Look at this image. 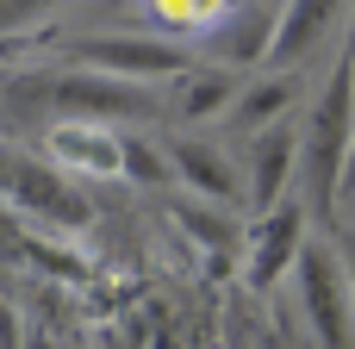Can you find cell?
Returning <instances> with one entry per match:
<instances>
[{
    "label": "cell",
    "mask_w": 355,
    "mask_h": 349,
    "mask_svg": "<svg viewBox=\"0 0 355 349\" xmlns=\"http://www.w3.org/2000/svg\"><path fill=\"white\" fill-rule=\"evenodd\" d=\"M0 194H6L25 219H37V225H50V231H81V225L94 219L87 194H75L69 175H56L50 162H37V156H25V150H6V144H0Z\"/></svg>",
    "instance_id": "obj_5"
},
{
    "label": "cell",
    "mask_w": 355,
    "mask_h": 349,
    "mask_svg": "<svg viewBox=\"0 0 355 349\" xmlns=\"http://www.w3.org/2000/svg\"><path fill=\"white\" fill-rule=\"evenodd\" d=\"M293 281H300V306H306L312 343L355 349V300H349V269L337 256V237H306V250L293 262Z\"/></svg>",
    "instance_id": "obj_3"
},
{
    "label": "cell",
    "mask_w": 355,
    "mask_h": 349,
    "mask_svg": "<svg viewBox=\"0 0 355 349\" xmlns=\"http://www.w3.org/2000/svg\"><path fill=\"white\" fill-rule=\"evenodd\" d=\"M44 156H50L56 175L119 181V175H125V131L81 125V119H50V125H44Z\"/></svg>",
    "instance_id": "obj_6"
},
{
    "label": "cell",
    "mask_w": 355,
    "mask_h": 349,
    "mask_svg": "<svg viewBox=\"0 0 355 349\" xmlns=\"http://www.w3.org/2000/svg\"><path fill=\"white\" fill-rule=\"evenodd\" d=\"M275 19H281V6H231V12H225V25L212 31L206 56H212L218 69H237V75H243L250 62H268Z\"/></svg>",
    "instance_id": "obj_11"
},
{
    "label": "cell",
    "mask_w": 355,
    "mask_h": 349,
    "mask_svg": "<svg viewBox=\"0 0 355 349\" xmlns=\"http://www.w3.org/2000/svg\"><path fill=\"white\" fill-rule=\"evenodd\" d=\"M75 69H94V75H119V81H144V87H168L175 75L193 69V50H175L137 25L125 31H94V37H75Z\"/></svg>",
    "instance_id": "obj_4"
},
{
    "label": "cell",
    "mask_w": 355,
    "mask_h": 349,
    "mask_svg": "<svg viewBox=\"0 0 355 349\" xmlns=\"http://www.w3.org/2000/svg\"><path fill=\"white\" fill-rule=\"evenodd\" d=\"M181 225H187L206 250H218V256H231V250H237V237H243V231H237V219H231L225 206H206V200H200V206H187V212H181Z\"/></svg>",
    "instance_id": "obj_14"
},
{
    "label": "cell",
    "mask_w": 355,
    "mask_h": 349,
    "mask_svg": "<svg viewBox=\"0 0 355 349\" xmlns=\"http://www.w3.org/2000/svg\"><path fill=\"white\" fill-rule=\"evenodd\" d=\"M300 175V131L293 125H268L250 137V156H243V200L250 212H275L287 200V181Z\"/></svg>",
    "instance_id": "obj_9"
},
{
    "label": "cell",
    "mask_w": 355,
    "mask_h": 349,
    "mask_svg": "<svg viewBox=\"0 0 355 349\" xmlns=\"http://www.w3.org/2000/svg\"><path fill=\"white\" fill-rule=\"evenodd\" d=\"M343 187H355V150H349V175H343Z\"/></svg>",
    "instance_id": "obj_16"
},
{
    "label": "cell",
    "mask_w": 355,
    "mask_h": 349,
    "mask_svg": "<svg viewBox=\"0 0 355 349\" xmlns=\"http://www.w3.org/2000/svg\"><path fill=\"white\" fill-rule=\"evenodd\" d=\"M44 100L56 119H81V125H106V131L168 119V87H144V81H119V75H94V69L50 75Z\"/></svg>",
    "instance_id": "obj_2"
},
{
    "label": "cell",
    "mask_w": 355,
    "mask_h": 349,
    "mask_svg": "<svg viewBox=\"0 0 355 349\" xmlns=\"http://www.w3.org/2000/svg\"><path fill=\"white\" fill-rule=\"evenodd\" d=\"M293 100H300V75H268V69H262V75L243 81V94H237V106L225 112V125L256 137V131L281 125V112H287Z\"/></svg>",
    "instance_id": "obj_13"
},
{
    "label": "cell",
    "mask_w": 355,
    "mask_h": 349,
    "mask_svg": "<svg viewBox=\"0 0 355 349\" xmlns=\"http://www.w3.org/2000/svg\"><path fill=\"white\" fill-rule=\"evenodd\" d=\"M355 150V56H337L324 87L306 106V131H300V187H306V219H331L343 200V175H349Z\"/></svg>",
    "instance_id": "obj_1"
},
{
    "label": "cell",
    "mask_w": 355,
    "mask_h": 349,
    "mask_svg": "<svg viewBox=\"0 0 355 349\" xmlns=\"http://www.w3.org/2000/svg\"><path fill=\"white\" fill-rule=\"evenodd\" d=\"M162 156H168V169H175L200 200H212V206H237V200H243V162L231 156L225 137L181 131V137L162 144Z\"/></svg>",
    "instance_id": "obj_7"
},
{
    "label": "cell",
    "mask_w": 355,
    "mask_h": 349,
    "mask_svg": "<svg viewBox=\"0 0 355 349\" xmlns=\"http://www.w3.org/2000/svg\"><path fill=\"white\" fill-rule=\"evenodd\" d=\"M243 81H250V75H237V69L193 62V69L175 75V87H168V125H212V119H225V112L237 106Z\"/></svg>",
    "instance_id": "obj_10"
},
{
    "label": "cell",
    "mask_w": 355,
    "mask_h": 349,
    "mask_svg": "<svg viewBox=\"0 0 355 349\" xmlns=\"http://www.w3.org/2000/svg\"><path fill=\"white\" fill-rule=\"evenodd\" d=\"M306 237H312L306 206L281 200L275 212H262V219H256V237H250V250H243V275H250V287H262V293H268V287H275V281L300 262Z\"/></svg>",
    "instance_id": "obj_8"
},
{
    "label": "cell",
    "mask_w": 355,
    "mask_h": 349,
    "mask_svg": "<svg viewBox=\"0 0 355 349\" xmlns=\"http://www.w3.org/2000/svg\"><path fill=\"white\" fill-rule=\"evenodd\" d=\"M337 25V6H281L275 19V44H268V75H293L306 50H318V37Z\"/></svg>",
    "instance_id": "obj_12"
},
{
    "label": "cell",
    "mask_w": 355,
    "mask_h": 349,
    "mask_svg": "<svg viewBox=\"0 0 355 349\" xmlns=\"http://www.w3.org/2000/svg\"><path fill=\"white\" fill-rule=\"evenodd\" d=\"M337 256H343V269H349V300H355V237H337Z\"/></svg>",
    "instance_id": "obj_15"
}]
</instances>
